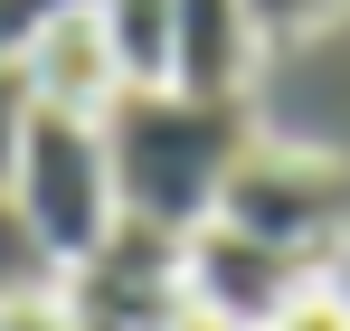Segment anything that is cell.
I'll return each mask as SVG.
<instances>
[{
    "mask_svg": "<svg viewBox=\"0 0 350 331\" xmlns=\"http://www.w3.org/2000/svg\"><path fill=\"white\" fill-rule=\"evenodd\" d=\"M171 331H237V322H218L208 303H189V293H180V313H171Z\"/></svg>",
    "mask_w": 350,
    "mask_h": 331,
    "instance_id": "obj_14",
    "label": "cell"
},
{
    "mask_svg": "<svg viewBox=\"0 0 350 331\" xmlns=\"http://www.w3.org/2000/svg\"><path fill=\"white\" fill-rule=\"evenodd\" d=\"M303 284H332V265H322V256H293V246H265V237H237V227H218V218L180 237V293L208 303V313L237 322V331H265Z\"/></svg>",
    "mask_w": 350,
    "mask_h": 331,
    "instance_id": "obj_4",
    "label": "cell"
},
{
    "mask_svg": "<svg viewBox=\"0 0 350 331\" xmlns=\"http://www.w3.org/2000/svg\"><path fill=\"white\" fill-rule=\"evenodd\" d=\"M19 85H29L38 114H85V123H105V105L123 95V76H114L105 29H95V0L57 10V19L19 48Z\"/></svg>",
    "mask_w": 350,
    "mask_h": 331,
    "instance_id": "obj_6",
    "label": "cell"
},
{
    "mask_svg": "<svg viewBox=\"0 0 350 331\" xmlns=\"http://www.w3.org/2000/svg\"><path fill=\"white\" fill-rule=\"evenodd\" d=\"M19 133H29V85H19V66H0V199L19 170Z\"/></svg>",
    "mask_w": 350,
    "mask_h": 331,
    "instance_id": "obj_12",
    "label": "cell"
},
{
    "mask_svg": "<svg viewBox=\"0 0 350 331\" xmlns=\"http://www.w3.org/2000/svg\"><path fill=\"white\" fill-rule=\"evenodd\" d=\"M10 209L29 227L38 265L66 275L76 256H95L123 227L114 209V161H105V123L85 114H38L29 105V133H19V170H10Z\"/></svg>",
    "mask_w": 350,
    "mask_h": 331,
    "instance_id": "obj_2",
    "label": "cell"
},
{
    "mask_svg": "<svg viewBox=\"0 0 350 331\" xmlns=\"http://www.w3.org/2000/svg\"><path fill=\"white\" fill-rule=\"evenodd\" d=\"M171 85L180 95H256V66H265V29L246 0H171Z\"/></svg>",
    "mask_w": 350,
    "mask_h": 331,
    "instance_id": "obj_7",
    "label": "cell"
},
{
    "mask_svg": "<svg viewBox=\"0 0 350 331\" xmlns=\"http://www.w3.org/2000/svg\"><path fill=\"white\" fill-rule=\"evenodd\" d=\"M265 331H350V293H341V284H303Z\"/></svg>",
    "mask_w": 350,
    "mask_h": 331,
    "instance_id": "obj_10",
    "label": "cell"
},
{
    "mask_svg": "<svg viewBox=\"0 0 350 331\" xmlns=\"http://www.w3.org/2000/svg\"><path fill=\"white\" fill-rule=\"evenodd\" d=\"M19 275H48V265H38V246H29V227H19V209L0 199V284H19Z\"/></svg>",
    "mask_w": 350,
    "mask_h": 331,
    "instance_id": "obj_13",
    "label": "cell"
},
{
    "mask_svg": "<svg viewBox=\"0 0 350 331\" xmlns=\"http://www.w3.org/2000/svg\"><path fill=\"white\" fill-rule=\"evenodd\" d=\"M57 284H66V303H76V331H171V313H180V237L123 218Z\"/></svg>",
    "mask_w": 350,
    "mask_h": 331,
    "instance_id": "obj_5",
    "label": "cell"
},
{
    "mask_svg": "<svg viewBox=\"0 0 350 331\" xmlns=\"http://www.w3.org/2000/svg\"><path fill=\"white\" fill-rule=\"evenodd\" d=\"M218 227L341 265V246H350V161H322V152H293V142L256 133L246 161L228 170V189H218Z\"/></svg>",
    "mask_w": 350,
    "mask_h": 331,
    "instance_id": "obj_3",
    "label": "cell"
},
{
    "mask_svg": "<svg viewBox=\"0 0 350 331\" xmlns=\"http://www.w3.org/2000/svg\"><path fill=\"white\" fill-rule=\"evenodd\" d=\"M95 29H105V48H114V76L123 85H171V0H95Z\"/></svg>",
    "mask_w": 350,
    "mask_h": 331,
    "instance_id": "obj_8",
    "label": "cell"
},
{
    "mask_svg": "<svg viewBox=\"0 0 350 331\" xmlns=\"http://www.w3.org/2000/svg\"><path fill=\"white\" fill-rule=\"evenodd\" d=\"M0 331H76L66 284H57V275H19V284H0Z\"/></svg>",
    "mask_w": 350,
    "mask_h": 331,
    "instance_id": "obj_9",
    "label": "cell"
},
{
    "mask_svg": "<svg viewBox=\"0 0 350 331\" xmlns=\"http://www.w3.org/2000/svg\"><path fill=\"white\" fill-rule=\"evenodd\" d=\"M246 10H256V29H265V48H275V38H303V29H322L341 0H246Z\"/></svg>",
    "mask_w": 350,
    "mask_h": 331,
    "instance_id": "obj_11",
    "label": "cell"
},
{
    "mask_svg": "<svg viewBox=\"0 0 350 331\" xmlns=\"http://www.w3.org/2000/svg\"><path fill=\"white\" fill-rule=\"evenodd\" d=\"M256 95H180V85H123L105 105V161H114V209L133 227H189L218 218V189L256 142Z\"/></svg>",
    "mask_w": 350,
    "mask_h": 331,
    "instance_id": "obj_1",
    "label": "cell"
}]
</instances>
